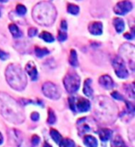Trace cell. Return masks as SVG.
Instances as JSON below:
<instances>
[{
	"mask_svg": "<svg viewBox=\"0 0 135 147\" xmlns=\"http://www.w3.org/2000/svg\"><path fill=\"white\" fill-rule=\"evenodd\" d=\"M0 114L7 121L14 124H20L25 120L22 107L5 93H0Z\"/></svg>",
	"mask_w": 135,
	"mask_h": 147,
	"instance_id": "1",
	"label": "cell"
},
{
	"mask_svg": "<svg viewBox=\"0 0 135 147\" xmlns=\"http://www.w3.org/2000/svg\"><path fill=\"white\" fill-rule=\"evenodd\" d=\"M95 114L101 122L110 124L117 117V107L107 96H98L95 99Z\"/></svg>",
	"mask_w": 135,
	"mask_h": 147,
	"instance_id": "2",
	"label": "cell"
},
{
	"mask_svg": "<svg viewBox=\"0 0 135 147\" xmlns=\"http://www.w3.org/2000/svg\"><path fill=\"white\" fill-rule=\"evenodd\" d=\"M57 10L48 2H41L33 7L32 18L35 22L43 26H50L56 20Z\"/></svg>",
	"mask_w": 135,
	"mask_h": 147,
	"instance_id": "3",
	"label": "cell"
},
{
	"mask_svg": "<svg viewBox=\"0 0 135 147\" xmlns=\"http://www.w3.org/2000/svg\"><path fill=\"white\" fill-rule=\"evenodd\" d=\"M6 79L11 88L17 91H22L27 84V79L24 71L20 66L10 64L6 69Z\"/></svg>",
	"mask_w": 135,
	"mask_h": 147,
	"instance_id": "4",
	"label": "cell"
},
{
	"mask_svg": "<svg viewBox=\"0 0 135 147\" xmlns=\"http://www.w3.org/2000/svg\"><path fill=\"white\" fill-rule=\"evenodd\" d=\"M77 129L80 135H84L89 132H97V123L90 117H81L77 121Z\"/></svg>",
	"mask_w": 135,
	"mask_h": 147,
	"instance_id": "5",
	"label": "cell"
},
{
	"mask_svg": "<svg viewBox=\"0 0 135 147\" xmlns=\"http://www.w3.org/2000/svg\"><path fill=\"white\" fill-rule=\"evenodd\" d=\"M135 47L132 44H124L121 45L119 49L120 57L122 60H125L128 62L130 68L132 70H134V65H135Z\"/></svg>",
	"mask_w": 135,
	"mask_h": 147,
	"instance_id": "6",
	"label": "cell"
},
{
	"mask_svg": "<svg viewBox=\"0 0 135 147\" xmlns=\"http://www.w3.org/2000/svg\"><path fill=\"white\" fill-rule=\"evenodd\" d=\"M70 107L74 112H87L90 110L91 104L89 100L82 97H75V96H70L69 98Z\"/></svg>",
	"mask_w": 135,
	"mask_h": 147,
	"instance_id": "7",
	"label": "cell"
},
{
	"mask_svg": "<svg viewBox=\"0 0 135 147\" xmlns=\"http://www.w3.org/2000/svg\"><path fill=\"white\" fill-rule=\"evenodd\" d=\"M63 83H64L67 92H69L70 94H74L79 89L80 84H81V80L77 74L71 70L65 76L63 80Z\"/></svg>",
	"mask_w": 135,
	"mask_h": 147,
	"instance_id": "8",
	"label": "cell"
},
{
	"mask_svg": "<svg viewBox=\"0 0 135 147\" xmlns=\"http://www.w3.org/2000/svg\"><path fill=\"white\" fill-rule=\"evenodd\" d=\"M112 66L114 69H115V72L117 74V76L121 79H126L129 76V72L128 69H126L125 63L124 61L121 59V57L115 56L112 58Z\"/></svg>",
	"mask_w": 135,
	"mask_h": 147,
	"instance_id": "9",
	"label": "cell"
},
{
	"mask_svg": "<svg viewBox=\"0 0 135 147\" xmlns=\"http://www.w3.org/2000/svg\"><path fill=\"white\" fill-rule=\"evenodd\" d=\"M42 90H43V93L46 97L52 100H57L60 97V92L58 90V88L57 87V85H55L54 83L50 82L44 83Z\"/></svg>",
	"mask_w": 135,
	"mask_h": 147,
	"instance_id": "10",
	"label": "cell"
},
{
	"mask_svg": "<svg viewBox=\"0 0 135 147\" xmlns=\"http://www.w3.org/2000/svg\"><path fill=\"white\" fill-rule=\"evenodd\" d=\"M132 9V4L128 0H123L117 4L114 7V11L117 15H125Z\"/></svg>",
	"mask_w": 135,
	"mask_h": 147,
	"instance_id": "11",
	"label": "cell"
},
{
	"mask_svg": "<svg viewBox=\"0 0 135 147\" xmlns=\"http://www.w3.org/2000/svg\"><path fill=\"white\" fill-rule=\"evenodd\" d=\"M99 83L101 86H103L105 89H112L115 86L114 84V82L113 80L111 79L110 76H108V75H103V76H101L99 78Z\"/></svg>",
	"mask_w": 135,
	"mask_h": 147,
	"instance_id": "12",
	"label": "cell"
},
{
	"mask_svg": "<svg viewBox=\"0 0 135 147\" xmlns=\"http://www.w3.org/2000/svg\"><path fill=\"white\" fill-rule=\"evenodd\" d=\"M89 32L94 35H101L103 32V24L100 22H95L90 23Z\"/></svg>",
	"mask_w": 135,
	"mask_h": 147,
	"instance_id": "13",
	"label": "cell"
},
{
	"mask_svg": "<svg viewBox=\"0 0 135 147\" xmlns=\"http://www.w3.org/2000/svg\"><path fill=\"white\" fill-rule=\"evenodd\" d=\"M25 70L27 71V73L29 74V76L32 78V81H36L38 78V72L36 69V67L33 62H29L28 64L25 67Z\"/></svg>",
	"mask_w": 135,
	"mask_h": 147,
	"instance_id": "14",
	"label": "cell"
},
{
	"mask_svg": "<svg viewBox=\"0 0 135 147\" xmlns=\"http://www.w3.org/2000/svg\"><path fill=\"white\" fill-rule=\"evenodd\" d=\"M97 133H98V135H99L100 140L102 141L103 142H107L109 139H110L113 132H112L111 129L103 128V129H97Z\"/></svg>",
	"mask_w": 135,
	"mask_h": 147,
	"instance_id": "15",
	"label": "cell"
},
{
	"mask_svg": "<svg viewBox=\"0 0 135 147\" xmlns=\"http://www.w3.org/2000/svg\"><path fill=\"white\" fill-rule=\"evenodd\" d=\"M83 94L88 97H92L94 94V91L92 88V80L91 79H86L83 84Z\"/></svg>",
	"mask_w": 135,
	"mask_h": 147,
	"instance_id": "16",
	"label": "cell"
},
{
	"mask_svg": "<svg viewBox=\"0 0 135 147\" xmlns=\"http://www.w3.org/2000/svg\"><path fill=\"white\" fill-rule=\"evenodd\" d=\"M83 142H84V144H85L87 147H97L98 146L97 140L92 135H85L84 136Z\"/></svg>",
	"mask_w": 135,
	"mask_h": 147,
	"instance_id": "17",
	"label": "cell"
},
{
	"mask_svg": "<svg viewBox=\"0 0 135 147\" xmlns=\"http://www.w3.org/2000/svg\"><path fill=\"white\" fill-rule=\"evenodd\" d=\"M113 23H114V26H115V29L117 32H122L125 28V24H124V22L122 19H119V18H116L113 20Z\"/></svg>",
	"mask_w": 135,
	"mask_h": 147,
	"instance_id": "18",
	"label": "cell"
},
{
	"mask_svg": "<svg viewBox=\"0 0 135 147\" xmlns=\"http://www.w3.org/2000/svg\"><path fill=\"white\" fill-rule=\"evenodd\" d=\"M111 147H127V145L125 144V142L122 140V138L117 135L112 140Z\"/></svg>",
	"mask_w": 135,
	"mask_h": 147,
	"instance_id": "19",
	"label": "cell"
},
{
	"mask_svg": "<svg viewBox=\"0 0 135 147\" xmlns=\"http://www.w3.org/2000/svg\"><path fill=\"white\" fill-rule=\"evenodd\" d=\"M8 28H9V31L14 38H20V37L22 36V32H20V29L17 27V25L10 24L9 26H8Z\"/></svg>",
	"mask_w": 135,
	"mask_h": 147,
	"instance_id": "20",
	"label": "cell"
},
{
	"mask_svg": "<svg viewBox=\"0 0 135 147\" xmlns=\"http://www.w3.org/2000/svg\"><path fill=\"white\" fill-rule=\"evenodd\" d=\"M69 62L71 66L73 67H77L78 66V57H77V53L74 49L70 50V58H69Z\"/></svg>",
	"mask_w": 135,
	"mask_h": 147,
	"instance_id": "21",
	"label": "cell"
},
{
	"mask_svg": "<svg viewBox=\"0 0 135 147\" xmlns=\"http://www.w3.org/2000/svg\"><path fill=\"white\" fill-rule=\"evenodd\" d=\"M50 135H51L52 139L55 141V142H56V144H59V142L62 139L60 133L58 132L57 129H50Z\"/></svg>",
	"mask_w": 135,
	"mask_h": 147,
	"instance_id": "22",
	"label": "cell"
},
{
	"mask_svg": "<svg viewBox=\"0 0 135 147\" xmlns=\"http://www.w3.org/2000/svg\"><path fill=\"white\" fill-rule=\"evenodd\" d=\"M39 36H40V38H42L45 42H47V43H52V42H54V40H55L54 36L51 34V33H49L47 32H43Z\"/></svg>",
	"mask_w": 135,
	"mask_h": 147,
	"instance_id": "23",
	"label": "cell"
},
{
	"mask_svg": "<svg viewBox=\"0 0 135 147\" xmlns=\"http://www.w3.org/2000/svg\"><path fill=\"white\" fill-rule=\"evenodd\" d=\"M75 144L70 139H61L59 142V147H74Z\"/></svg>",
	"mask_w": 135,
	"mask_h": 147,
	"instance_id": "24",
	"label": "cell"
},
{
	"mask_svg": "<svg viewBox=\"0 0 135 147\" xmlns=\"http://www.w3.org/2000/svg\"><path fill=\"white\" fill-rule=\"evenodd\" d=\"M124 89H125V92L127 93L129 97L133 99L134 98V86H133V84H126Z\"/></svg>",
	"mask_w": 135,
	"mask_h": 147,
	"instance_id": "25",
	"label": "cell"
},
{
	"mask_svg": "<svg viewBox=\"0 0 135 147\" xmlns=\"http://www.w3.org/2000/svg\"><path fill=\"white\" fill-rule=\"evenodd\" d=\"M67 9H68V12L72 15H77L80 11V8L78 6L76 5H73V4H69L67 7Z\"/></svg>",
	"mask_w": 135,
	"mask_h": 147,
	"instance_id": "26",
	"label": "cell"
},
{
	"mask_svg": "<svg viewBox=\"0 0 135 147\" xmlns=\"http://www.w3.org/2000/svg\"><path fill=\"white\" fill-rule=\"evenodd\" d=\"M35 54L38 57H43L45 56H46L47 54H49V51L46 48H40L36 47H35Z\"/></svg>",
	"mask_w": 135,
	"mask_h": 147,
	"instance_id": "27",
	"label": "cell"
},
{
	"mask_svg": "<svg viewBox=\"0 0 135 147\" xmlns=\"http://www.w3.org/2000/svg\"><path fill=\"white\" fill-rule=\"evenodd\" d=\"M57 121V117H56V114H55V112L52 110L51 108L48 109V119H47V122L49 124H54L56 123Z\"/></svg>",
	"mask_w": 135,
	"mask_h": 147,
	"instance_id": "28",
	"label": "cell"
},
{
	"mask_svg": "<svg viewBox=\"0 0 135 147\" xmlns=\"http://www.w3.org/2000/svg\"><path fill=\"white\" fill-rule=\"evenodd\" d=\"M16 11H17V13H18L19 15L23 16V15L26 14L27 9L23 5H20V4H19V5H17V7H16Z\"/></svg>",
	"mask_w": 135,
	"mask_h": 147,
	"instance_id": "29",
	"label": "cell"
},
{
	"mask_svg": "<svg viewBox=\"0 0 135 147\" xmlns=\"http://www.w3.org/2000/svg\"><path fill=\"white\" fill-rule=\"evenodd\" d=\"M111 95H112V97H113V98H115V99H117V100L125 101V99H124L123 96H122L120 94L117 93V92H113V93L111 94Z\"/></svg>",
	"mask_w": 135,
	"mask_h": 147,
	"instance_id": "30",
	"label": "cell"
},
{
	"mask_svg": "<svg viewBox=\"0 0 135 147\" xmlns=\"http://www.w3.org/2000/svg\"><path fill=\"white\" fill-rule=\"evenodd\" d=\"M40 142V138H39V136H37V135H33L32 137V144L33 145V146H36Z\"/></svg>",
	"mask_w": 135,
	"mask_h": 147,
	"instance_id": "31",
	"label": "cell"
},
{
	"mask_svg": "<svg viewBox=\"0 0 135 147\" xmlns=\"http://www.w3.org/2000/svg\"><path fill=\"white\" fill-rule=\"evenodd\" d=\"M37 29L36 28H30L29 29V31H28V34L30 37H33V36H35L37 34Z\"/></svg>",
	"mask_w": 135,
	"mask_h": 147,
	"instance_id": "32",
	"label": "cell"
},
{
	"mask_svg": "<svg viewBox=\"0 0 135 147\" xmlns=\"http://www.w3.org/2000/svg\"><path fill=\"white\" fill-rule=\"evenodd\" d=\"M67 38H68V35H67V33H65V32H59V34H58V37H57V39H58V41L59 42H63V41H65V40H67Z\"/></svg>",
	"mask_w": 135,
	"mask_h": 147,
	"instance_id": "33",
	"label": "cell"
},
{
	"mask_svg": "<svg viewBox=\"0 0 135 147\" xmlns=\"http://www.w3.org/2000/svg\"><path fill=\"white\" fill-rule=\"evenodd\" d=\"M8 57H9V55H8L7 53L4 52V51H1V50H0V59L6 60L7 58H8Z\"/></svg>",
	"mask_w": 135,
	"mask_h": 147,
	"instance_id": "34",
	"label": "cell"
},
{
	"mask_svg": "<svg viewBox=\"0 0 135 147\" xmlns=\"http://www.w3.org/2000/svg\"><path fill=\"white\" fill-rule=\"evenodd\" d=\"M39 117H40V116H39V114H38L37 112H33V113H32L31 119H32L33 121H37L38 119H39Z\"/></svg>",
	"mask_w": 135,
	"mask_h": 147,
	"instance_id": "35",
	"label": "cell"
},
{
	"mask_svg": "<svg viewBox=\"0 0 135 147\" xmlns=\"http://www.w3.org/2000/svg\"><path fill=\"white\" fill-rule=\"evenodd\" d=\"M67 27H68V25H67L66 20H62L61 23H60V29H61V30H63V31H66Z\"/></svg>",
	"mask_w": 135,
	"mask_h": 147,
	"instance_id": "36",
	"label": "cell"
},
{
	"mask_svg": "<svg viewBox=\"0 0 135 147\" xmlns=\"http://www.w3.org/2000/svg\"><path fill=\"white\" fill-rule=\"evenodd\" d=\"M18 147H30L27 144H26V142H25L23 139L22 140V142H20V144H18Z\"/></svg>",
	"mask_w": 135,
	"mask_h": 147,
	"instance_id": "37",
	"label": "cell"
},
{
	"mask_svg": "<svg viewBox=\"0 0 135 147\" xmlns=\"http://www.w3.org/2000/svg\"><path fill=\"white\" fill-rule=\"evenodd\" d=\"M124 37H125L126 39L132 40V39H133L134 34H133V32L132 33H126V34H124Z\"/></svg>",
	"mask_w": 135,
	"mask_h": 147,
	"instance_id": "38",
	"label": "cell"
},
{
	"mask_svg": "<svg viewBox=\"0 0 135 147\" xmlns=\"http://www.w3.org/2000/svg\"><path fill=\"white\" fill-rule=\"evenodd\" d=\"M3 141H4V139H3V135H2V133L0 132V145H1V144H3Z\"/></svg>",
	"mask_w": 135,
	"mask_h": 147,
	"instance_id": "39",
	"label": "cell"
},
{
	"mask_svg": "<svg viewBox=\"0 0 135 147\" xmlns=\"http://www.w3.org/2000/svg\"><path fill=\"white\" fill-rule=\"evenodd\" d=\"M43 147H52V146L50 145L49 144H47V142H45L44 145H43Z\"/></svg>",
	"mask_w": 135,
	"mask_h": 147,
	"instance_id": "40",
	"label": "cell"
},
{
	"mask_svg": "<svg viewBox=\"0 0 135 147\" xmlns=\"http://www.w3.org/2000/svg\"><path fill=\"white\" fill-rule=\"evenodd\" d=\"M8 0H0V2H2V3H4V2H7Z\"/></svg>",
	"mask_w": 135,
	"mask_h": 147,
	"instance_id": "41",
	"label": "cell"
},
{
	"mask_svg": "<svg viewBox=\"0 0 135 147\" xmlns=\"http://www.w3.org/2000/svg\"><path fill=\"white\" fill-rule=\"evenodd\" d=\"M0 16H1V11H0Z\"/></svg>",
	"mask_w": 135,
	"mask_h": 147,
	"instance_id": "42",
	"label": "cell"
},
{
	"mask_svg": "<svg viewBox=\"0 0 135 147\" xmlns=\"http://www.w3.org/2000/svg\"><path fill=\"white\" fill-rule=\"evenodd\" d=\"M77 147H80V146H77Z\"/></svg>",
	"mask_w": 135,
	"mask_h": 147,
	"instance_id": "43",
	"label": "cell"
}]
</instances>
